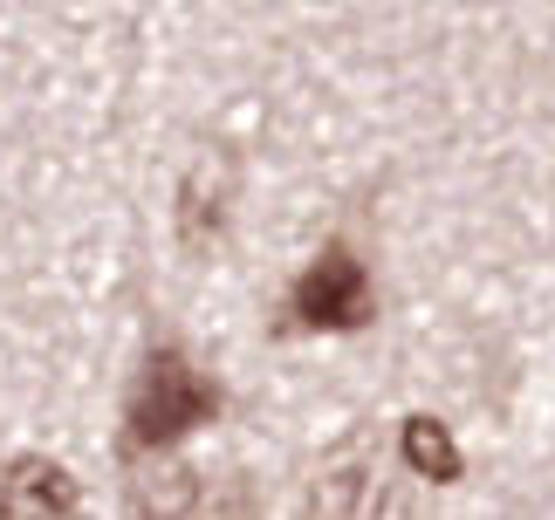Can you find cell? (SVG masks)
Returning <instances> with one entry per match:
<instances>
[{
  "instance_id": "2",
  "label": "cell",
  "mask_w": 555,
  "mask_h": 520,
  "mask_svg": "<svg viewBox=\"0 0 555 520\" xmlns=\"http://www.w3.org/2000/svg\"><path fill=\"white\" fill-rule=\"evenodd\" d=\"M288 315L302 329H330V336H350L377 315V295H371V268L357 260L344 240H330L323 253L302 268V281L288 288Z\"/></svg>"
},
{
  "instance_id": "3",
  "label": "cell",
  "mask_w": 555,
  "mask_h": 520,
  "mask_svg": "<svg viewBox=\"0 0 555 520\" xmlns=\"http://www.w3.org/2000/svg\"><path fill=\"white\" fill-rule=\"evenodd\" d=\"M76 480H69V466H55V459H41V452H28V459H14L8 466V486H0V514L8 520H62V514H76Z\"/></svg>"
},
{
  "instance_id": "4",
  "label": "cell",
  "mask_w": 555,
  "mask_h": 520,
  "mask_svg": "<svg viewBox=\"0 0 555 520\" xmlns=\"http://www.w3.org/2000/svg\"><path fill=\"white\" fill-rule=\"evenodd\" d=\"M404 466H412L418 480H433V486H453L466 472L453 431H446L439 418H404Z\"/></svg>"
},
{
  "instance_id": "1",
  "label": "cell",
  "mask_w": 555,
  "mask_h": 520,
  "mask_svg": "<svg viewBox=\"0 0 555 520\" xmlns=\"http://www.w3.org/2000/svg\"><path fill=\"white\" fill-rule=\"evenodd\" d=\"M220 418V390L185 363V350H158L144 363V377L131 390V418H124V445L131 452H165L185 431H199Z\"/></svg>"
}]
</instances>
